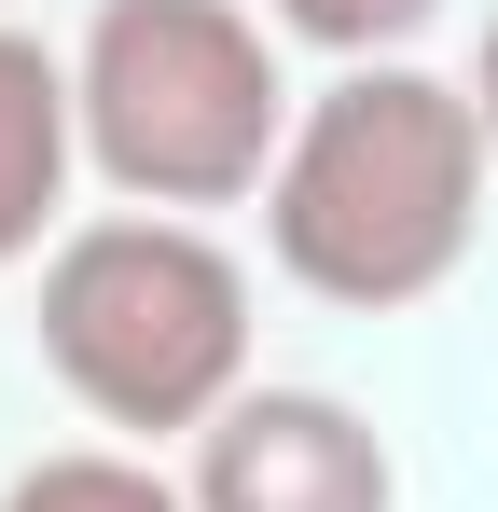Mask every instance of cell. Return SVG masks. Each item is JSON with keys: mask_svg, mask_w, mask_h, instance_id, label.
Masks as SVG:
<instances>
[{"mask_svg": "<svg viewBox=\"0 0 498 512\" xmlns=\"http://www.w3.org/2000/svg\"><path fill=\"white\" fill-rule=\"evenodd\" d=\"M83 84V153L111 194L139 208H236L277 180L291 153V84H277V42L249 28L236 0H97L70 56Z\"/></svg>", "mask_w": 498, "mask_h": 512, "instance_id": "obj_3", "label": "cell"}, {"mask_svg": "<svg viewBox=\"0 0 498 512\" xmlns=\"http://www.w3.org/2000/svg\"><path fill=\"white\" fill-rule=\"evenodd\" d=\"M402 471L332 388H236L194 429V512H388Z\"/></svg>", "mask_w": 498, "mask_h": 512, "instance_id": "obj_4", "label": "cell"}, {"mask_svg": "<svg viewBox=\"0 0 498 512\" xmlns=\"http://www.w3.org/2000/svg\"><path fill=\"white\" fill-rule=\"evenodd\" d=\"M471 222H485V111L443 70H346L291 111V153L263 180V236H277V277H305L319 305H429L457 263H471Z\"/></svg>", "mask_w": 498, "mask_h": 512, "instance_id": "obj_1", "label": "cell"}, {"mask_svg": "<svg viewBox=\"0 0 498 512\" xmlns=\"http://www.w3.org/2000/svg\"><path fill=\"white\" fill-rule=\"evenodd\" d=\"M42 360L97 429H208L249 388V277L222 236L166 222V208H111L70 222L42 263Z\"/></svg>", "mask_w": 498, "mask_h": 512, "instance_id": "obj_2", "label": "cell"}, {"mask_svg": "<svg viewBox=\"0 0 498 512\" xmlns=\"http://www.w3.org/2000/svg\"><path fill=\"white\" fill-rule=\"evenodd\" d=\"M70 153H83V84L70 56H42L28 28H0V263H28L70 208Z\"/></svg>", "mask_w": 498, "mask_h": 512, "instance_id": "obj_5", "label": "cell"}, {"mask_svg": "<svg viewBox=\"0 0 498 512\" xmlns=\"http://www.w3.org/2000/svg\"><path fill=\"white\" fill-rule=\"evenodd\" d=\"M471 111H485V153H498V28H485V70H471Z\"/></svg>", "mask_w": 498, "mask_h": 512, "instance_id": "obj_8", "label": "cell"}, {"mask_svg": "<svg viewBox=\"0 0 498 512\" xmlns=\"http://www.w3.org/2000/svg\"><path fill=\"white\" fill-rule=\"evenodd\" d=\"M0 512H194V485H166L153 457H111V443H70V457H28Z\"/></svg>", "mask_w": 498, "mask_h": 512, "instance_id": "obj_6", "label": "cell"}, {"mask_svg": "<svg viewBox=\"0 0 498 512\" xmlns=\"http://www.w3.org/2000/svg\"><path fill=\"white\" fill-rule=\"evenodd\" d=\"M429 14H443V0H277V28H291V42H319V56H360V70H374V56H402Z\"/></svg>", "mask_w": 498, "mask_h": 512, "instance_id": "obj_7", "label": "cell"}]
</instances>
